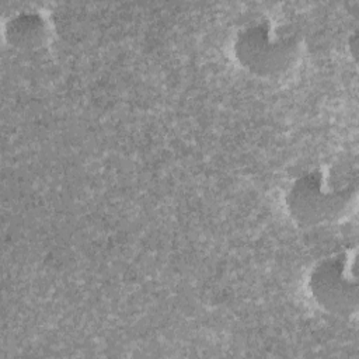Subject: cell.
I'll use <instances>...</instances> for the list:
<instances>
[{
	"label": "cell",
	"instance_id": "cell-1",
	"mask_svg": "<svg viewBox=\"0 0 359 359\" xmlns=\"http://www.w3.org/2000/svg\"><path fill=\"white\" fill-rule=\"evenodd\" d=\"M285 201L292 219L302 226L339 222L356 206V180H339L324 168L310 170L292 182Z\"/></svg>",
	"mask_w": 359,
	"mask_h": 359
},
{
	"label": "cell",
	"instance_id": "cell-4",
	"mask_svg": "<svg viewBox=\"0 0 359 359\" xmlns=\"http://www.w3.org/2000/svg\"><path fill=\"white\" fill-rule=\"evenodd\" d=\"M49 35L46 20L38 13H21L10 20L7 36L10 43L21 49H35L46 42Z\"/></svg>",
	"mask_w": 359,
	"mask_h": 359
},
{
	"label": "cell",
	"instance_id": "cell-2",
	"mask_svg": "<svg viewBox=\"0 0 359 359\" xmlns=\"http://www.w3.org/2000/svg\"><path fill=\"white\" fill-rule=\"evenodd\" d=\"M302 50V38L293 28L268 20L244 25L234 39L236 59L258 77L286 73L297 63Z\"/></svg>",
	"mask_w": 359,
	"mask_h": 359
},
{
	"label": "cell",
	"instance_id": "cell-3",
	"mask_svg": "<svg viewBox=\"0 0 359 359\" xmlns=\"http://www.w3.org/2000/svg\"><path fill=\"white\" fill-rule=\"evenodd\" d=\"M356 247L332 252L313 266L309 275V290L317 306L342 318L358 313Z\"/></svg>",
	"mask_w": 359,
	"mask_h": 359
}]
</instances>
